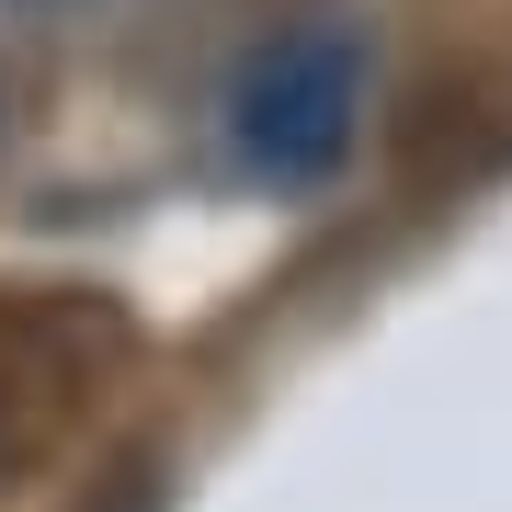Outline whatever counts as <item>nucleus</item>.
I'll return each instance as SVG.
<instances>
[{"mask_svg":"<svg viewBox=\"0 0 512 512\" xmlns=\"http://www.w3.org/2000/svg\"><path fill=\"white\" fill-rule=\"evenodd\" d=\"M103 342H114V319H103V308L0 285V478H23V467H35L46 444L80 421Z\"/></svg>","mask_w":512,"mask_h":512,"instance_id":"2","label":"nucleus"},{"mask_svg":"<svg viewBox=\"0 0 512 512\" xmlns=\"http://www.w3.org/2000/svg\"><path fill=\"white\" fill-rule=\"evenodd\" d=\"M353 114H365V57H353V35L342 23H296V35H274L239 69L228 137H239V160L262 183H319V171H342Z\"/></svg>","mask_w":512,"mask_h":512,"instance_id":"1","label":"nucleus"}]
</instances>
